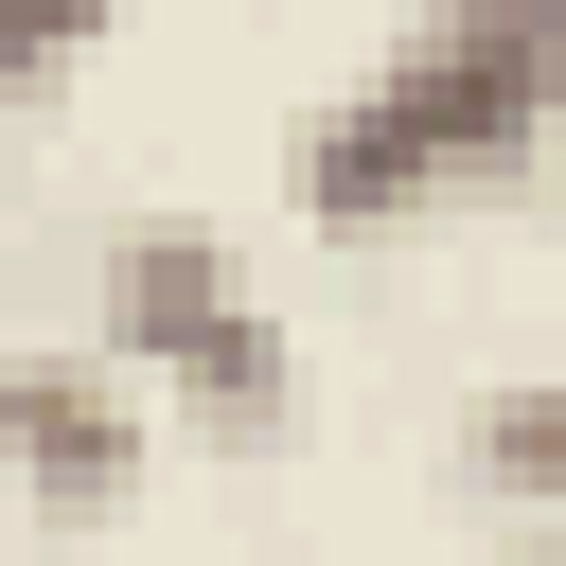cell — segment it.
Listing matches in <instances>:
<instances>
[{"mask_svg": "<svg viewBox=\"0 0 566 566\" xmlns=\"http://www.w3.org/2000/svg\"><path fill=\"white\" fill-rule=\"evenodd\" d=\"M142 0H0V106H35V88H71L106 35H124Z\"/></svg>", "mask_w": 566, "mask_h": 566, "instance_id": "obj_5", "label": "cell"}, {"mask_svg": "<svg viewBox=\"0 0 566 566\" xmlns=\"http://www.w3.org/2000/svg\"><path fill=\"white\" fill-rule=\"evenodd\" d=\"M566 142V0H460L424 35H389L318 124H301V230L371 248L407 212L513 195Z\"/></svg>", "mask_w": 566, "mask_h": 566, "instance_id": "obj_1", "label": "cell"}, {"mask_svg": "<svg viewBox=\"0 0 566 566\" xmlns=\"http://www.w3.org/2000/svg\"><path fill=\"white\" fill-rule=\"evenodd\" d=\"M142 371H106V354H0V460H18V495L53 513V531H106L124 495H142Z\"/></svg>", "mask_w": 566, "mask_h": 566, "instance_id": "obj_3", "label": "cell"}, {"mask_svg": "<svg viewBox=\"0 0 566 566\" xmlns=\"http://www.w3.org/2000/svg\"><path fill=\"white\" fill-rule=\"evenodd\" d=\"M88 318H106V371H159V389L195 407V442H230V460L301 442V336L248 301L230 230H195V212H124L106 265H88Z\"/></svg>", "mask_w": 566, "mask_h": 566, "instance_id": "obj_2", "label": "cell"}, {"mask_svg": "<svg viewBox=\"0 0 566 566\" xmlns=\"http://www.w3.org/2000/svg\"><path fill=\"white\" fill-rule=\"evenodd\" d=\"M495 566H566V513H513V531H495Z\"/></svg>", "mask_w": 566, "mask_h": 566, "instance_id": "obj_6", "label": "cell"}, {"mask_svg": "<svg viewBox=\"0 0 566 566\" xmlns=\"http://www.w3.org/2000/svg\"><path fill=\"white\" fill-rule=\"evenodd\" d=\"M460 478L495 513H566V371H495L460 407Z\"/></svg>", "mask_w": 566, "mask_h": 566, "instance_id": "obj_4", "label": "cell"}]
</instances>
